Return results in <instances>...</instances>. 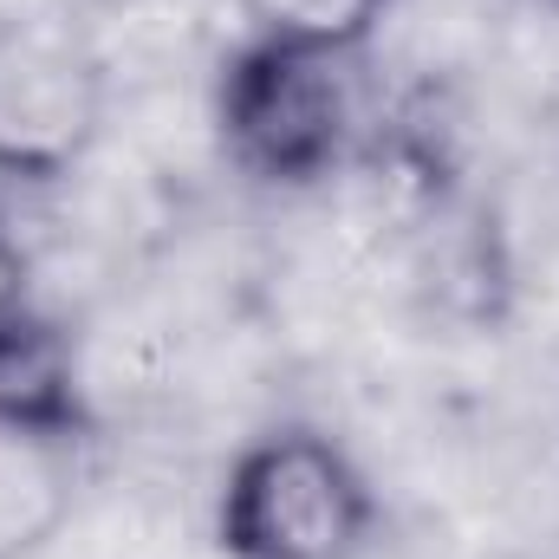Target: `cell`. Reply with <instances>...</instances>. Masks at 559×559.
<instances>
[{
    "label": "cell",
    "mask_w": 559,
    "mask_h": 559,
    "mask_svg": "<svg viewBox=\"0 0 559 559\" xmlns=\"http://www.w3.org/2000/svg\"><path fill=\"white\" fill-rule=\"evenodd\" d=\"M105 59L52 13H0V182L52 189L105 138Z\"/></svg>",
    "instance_id": "3957f363"
},
{
    "label": "cell",
    "mask_w": 559,
    "mask_h": 559,
    "mask_svg": "<svg viewBox=\"0 0 559 559\" xmlns=\"http://www.w3.org/2000/svg\"><path fill=\"white\" fill-rule=\"evenodd\" d=\"M554 7H559V0H554Z\"/></svg>",
    "instance_id": "ba28073f"
},
{
    "label": "cell",
    "mask_w": 559,
    "mask_h": 559,
    "mask_svg": "<svg viewBox=\"0 0 559 559\" xmlns=\"http://www.w3.org/2000/svg\"><path fill=\"white\" fill-rule=\"evenodd\" d=\"M26 299H33V261H26L20 235L7 228V215H0V312L7 306H26Z\"/></svg>",
    "instance_id": "52a82bcc"
},
{
    "label": "cell",
    "mask_w": 559,
    "mask_h": 559,
    "mask_svg": "<svg viewBox=\"0 0 559 559\" xmlns=\"http://www.w3.org/2000/svg\"><path fill=\"white\" fill-rule=\"evenodd\" d=\"M85 449L0 429V559H33L72 521Z\"/></svg>",
    "instance_id": "5b68a950"
},
{
    "label": "cell",
    "mask_w": 559,
    "mask_h": 559,
    "mask_svg": "<svg viewBox=\"0 0 559 559\" xmlns=\"http://www.w3.org/2000/svg\"><path fill=\"white\" fill-rule=\"evenodd\" d=\"M0 429L72 442V449L98 442V404L85 384V358L72 332L52 312H39L33 299L0 312Z\"/></svg>",
    "instance_id": "277c9868"
},
{
    "label": "cell",
    "mask_w": 559,
    "mask_h": 559,
    "mask_svg": "<svg viewBox=\"0 0 559 559\" xmlns=\"http://www.w3.org/2000/svg\"><path fill=\"white\" fill-rule=\"evenodd\" d=\"M378 540V488L312 423H274L235 449L215 495L222 559H365Z\"/></svg>",
    "instance_id": "7a4b0ae2"
},
{
    "label": "cell",
    "mask_w": 559,
    "mask_h": 559,
    "mask_svg": "<svg viewBox=\"0 0 559 559\" xmlns=\"http://www.w3.org/2000/svg\"><path fill=\"white\" fill-rule=\"evenodd\" d=\"M391 7L397 0H241L248 33L319 46V52H345V59H365V46L378 39Z\"/></svg>",
    "instance_id": "8992f818"
},
{
    "label": "cell",
    "mask_w": 559,
    "mask_h": 559,
    "mask_svg": "<svg viewBox=\"0 0 559 559\" xmlns=\"http://www.w3.org/2000/svg\"><path fill=\"white\" fill-rule=\"evenodd\" d=\"M358 59L248 33L215 79V143L235 176L274 195L325 189L365 143Z\"/></svg>",
    "instance_id": "6da1fadb"
}]
</instances>
